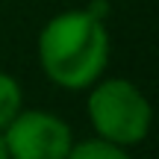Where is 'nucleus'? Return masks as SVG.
<instances>
[{"label":"nucleus","instance_id":"nucleus-1","mask_svg":"<svg viewBox=\"0 0 159 159\" xmlns=\"http://www.w3.org/2000/svg\"><path fill=\"white\" fill-rule=\"evenodd\" d=\"M39 62L62 89H85L109 62V33L103 18L89 9H68L44 24L39 35Z\"/></svg>","mask_w":159,"mask_h":159},{"label":"nucleus","instance_id":"nucleus-2","mask_svg":"<svg viewBox=\"0 0 159 159\" xmlns=\"http://www.w3.org/2000/svg\"><path fill=\"white\" fill-rule=\"evenodd\" d=\"M89 118L97 139H106L121 148L144 142L153 124V106L130 80H103L89 94Z\"/></svg>","mask_w":159,"mask_h":159},{"label":"nucleus","instance_id":"nucleus-3","mask_svg":"<svg viewBox=\"0 0 159 159\" xmlns=\"http://www.w3.org/2000/svg\"><path fill=\"white\" fill-rule=\"evenodd\" d=\"M9 159H68L74 148L71 127L53 112H18L0 130Z\"/></svg>","mask_w":159,"mask_h":159},{"label":"nucleus","instance_id":"nucleus-4","mask_svg":"<svg viewBox=\"0 0 159 159\" xmlns=\"http://www.w3.org/2000/svg\"><path fill=\"white\" fill-rule=\"evenodd\" d=\"M68 159H130V153L121 144H112L106 139H89V142L74 144Z\"/></svg>","mask_w":159,"mask_h":159},{"label":"nucleus","instance_id":"nucleus-5","mask_svg":"<svg viewBox=\"0 0 159 159\" xmlns=\"http://www.w3.org/2000/svg\"><path fill=\"white\" fill-rule=\"evenodd\" d=\"M21 112V85L15 77L0 71V130Z\"/></svg>","mask_w":159,"mask_h":159},{"label":"nucleus","instance_id":"nucleus-6","mask_svg":"<svg viewBox=\"0 0 159 159\" xmlns=\"http://www.w3.org/2000/svg\"><path fill=\"white\" fill-rule=\"evenodd\" d=\"M0 159H9V153H6V144H3V136H0Z\"/></svg>","mask_w":159,"mask_h":159}]
</instances>
